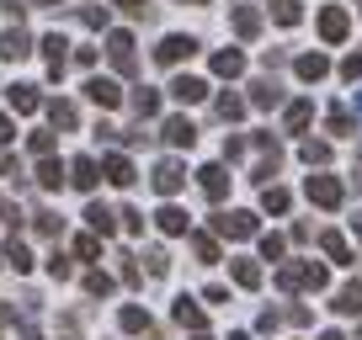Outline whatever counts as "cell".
Masks as SVG:
<instances>
[{"label": "cell", "mask_w": 362, "mask_h": 340, "mask_svg": "<svg viewBox=\"0 0 362 340\" xmlns=\"http://www.w3.org/2000/svg\"><path fill=\"white\" fill-rule=\"evenodd\" d=\"M325 282H330V272L320 261H298V266H283V272H277V287H283V293H320Z\"/></svg>", "instance_id": "cell-1"}, {"label": "cell", "mask_w": 362, "mask_h": 340, "mask_svg": "<svg viewBox=\"0 0 362 340\" xmlns=\"http://www.w3.org/2000/svg\"><path fill=\"white\" fill-rule=\"evenodd\" d=\"M304 192H309V202H315V207L336 213V207H341V197H346V186H341L336 176H309V186H304Z\"/></svg>", "instance_id": "cell-2"}, {"label": "cell", "mask_w": 362, "mask_h": 340, "mask_svg": "<svg viewBox=\"0 0 362 340\" xmlns=\"http://www.w3.org/2000/svg\"><path fill=\"white\" fill-rule=\"evenodd\" d=\"M197 54V37H181V32H170V37H160V48H155V64H181V59H192Z\"/></svg>", "instance_id": "cell-3"}, {"label": "cell", "mask_w": 362, "mask_h": 340, "mask_svg": "<svg viewBox=\"0 0 362 340\" xmlns=\"http://www.w3.org/2000/svg\"><path fill=\"white\" fill-rule=\"evenodd\" d=\"M181 186H187V170H181V159H160V165H155V192H160V197H176Z\"/></svg>", "instance_id": "cell-4"}, {"label": "cell", "mask_w": 362, "mask_h": 340, "mask_svg": "<svg viewBox=\"0 0 362 340\" xmlns=\"http://www.w3.org/2000/svg\"><path fill=\"white\" fill-rule=\"evenodd\" d=\"M197 186H203L208 202H224V197H229V170L224 165H203V170H197Z\"/></svg>", "instance_id": "cell-5"}, {"label": "cell", "mask_w": 362, "mask_h": 340, "mask_svg": "<svg viewBox=\"0 0 362 340\" xmlns=\"http://www.w3.org/2000/svg\"><path fill=\"white\" fill-rule=\"evenodd\" d=\"M346 32H351V16L341 11V6H325V11H320V37H325V43H346Z\"/></svg>", "instance_id": "cell-6"}, {"label": "cell", "mask_w": 362, "mask_h": 340, "mask_svg": "<svg viewBox=\"0 0 362 340\" xmlns=\"http://www.w3.org/2000/svg\"><path fill=\"white\" fill-rule=\"evenodd\" d=\"M214 229L229 234V239H250V234H256V213H218Z\"/></svg>", "instance_id": "cell-7"}, {"label": "cell", "mask_w": 362, "mask_h": 340, "mask_svg": "<svg viewBox=\"0 0 362 340\" xmlns=\"http://www.w3.org/2000/svg\"><path fill=\"white\" fill-rule=\"evenodd\" d=\"M170 96H176L181 107H197L208 96V80H197V75H176L170 80Z\"/></svg>", "instance_id": "cell-8"}, {"label": "cell", "mask_w": 362, "mask_h": 340, "mask_svg": "<svg viewBox=\"0 0 362 340\" xmlns=\"http://www.w3.org/2000/svg\"><path fill=\"white\" fill-rule=\"evenodd\" d=\"M107 54H112V64L123 69V75H134V69H139V59H134V37H128V32H112V37H107Z\"/></svg>", "instance_id": "cell-9"}, {"label": "cell", "mask_w": 362, "mask_h": 340, "mask_svg": "<svg viewBox=\"0 0 362 340\" xmlns=\"http://www.w3.org/2000/svg\"><path fill=\"white\" fill-rule=\"evenodd\" d=\"M86 96H90L96 107H107V112H112V107H123V91H117V80H102V75L86 80Z\"/></svg>", "instance_id": "cell-10"}, {"label": "cell", "mask_w": 362, "mask_h": 340, "mask_svg": "<svg viewBox=\"0 0 362 340\" xmlns=\"http://www.w3.org/2000/svg\"><path fill=\"white\" fill-rule=\"evenodd\" d=\"M160 133H165V144H176V149H192V144H197V128L187 123V117H165V128H160Z\"/></svg>", "instance_id": "cell-11"}, {"label": "cell", "mask_w": 362, "mask_h": 340, "mask_svg": "<svg viewBox=\"0 0 362 340\" xmlns=\"http://www.w3.org/2000/svg\"><path fill=\"white\" fill-rule=\"evenodd\" d=\"M102 176H107L112 186H134V181H139V176H134V159H128V154H107Z\"/></svg>", "instance_id": "cell-12"}, {"label": "cell", "mask_w": 362, "mask_h": 340, "mask_svg": "<svg viewBox=\"0 0 362 340\" xmlns=\"http://www.w3.org/2000/svg\"><path fill=\"white\" fill-rule=\"evenodd\" d=\"M69 181H75L80 192H96V181H102V170H96V159H90V154H80L75 165H69Z\"/></svg>", "instance_id": "cell-13"}, {"label": "cell", "mask_w": 362, "mask_h": 340, "mask_svg": "<svg viewBox=\"0 0 362 340\" xmlns=\"http://www.w3.org/2000/svg\"><path fill=\"white\" fill-rule=\"evenodd\" d=\"M0 54H6V59H27V54H33V37H27L22 27H6V37H0Z\"/></svg>", "instance_id": "cell-14"}, {"label": "cell", "mask_w": 362, "mask_h": 340, "mask_svg": "<svg viewBox=\"0 0 362 340\" xmlns=\"http://www.w3.org/2000/svg\"><path fill=\"white\" fill-rule=\"evenodd\" d=\"M117 218H123V213H112V207H102V202H90V207H86L90 234H112V229H117Z\"/></svg>", "instance_id": "cell-15"}, {"label": "cell", "mask_w": 362, "mask_h": 340, "mask_svg": "<svg viewBox=\"0 0 362 340\" xmlns=\"http://www.w3.org/2000/svg\"><path fill=\"white\" fill-rule=\"evenodd\" d=\"M240 69H245V54H240V48H218V54H214V75L235 80Z\"/></svg>", "instance_id": "cell-16"}, {"label": "cell", "mask_w": 362, "mask_h": 340, "mask_svg": "<svg viewBox=\"0 0 362 340\" xmlns=\"http://www.w3.org/2000/svg\"><path fill=\"white\" fill-rule=\"evenodd\" d=\"M293 69H298V80H309V85H315V80H325V75H330V59H325V54H304Z\"/></svg>", "instance_id": "cell-17"}, {"label": "cell", "mask_w": 362, "mask_h": 340, "mask_svg": "<svg viewBox=\"0 0 362 340\" xmlns=\"http://www.w3.org/2000/svg\"><path fill=\"white\" fill-rule=\"evenodd\" d=\"M155 224H160V234H187V229H192V218L181 213V207H160Z\"/></svg>", "instance_id": "cell-18"}, {"label": "cell", "mask_w": 362, "mask_h": 340, "mask_svg": "<svg viewBox=\"0 0 362 340\" xmlns=\"http://www.w3.org/2000/svg\"><path fill=\"white\" fill-rule=\"evenodd\" d=\"M320 245H325V255H330L336 266H351V245L336 234V229H325V234H320Z\"/></svg>", "instance_id": "cell-19"}, {"label": "cell", "mask_w": 362, "mask_h": 340, "mask_svg": "<svg viewBox=\"0 0 362 340\" xmlns=\"http://www.w3.org/2000/svg\"><path fill=\"white\" fill-rule=\"evenodd\" d=\"M229 22H235L240 37H256V32H261V11H256V6H235V16H229Z\"/></svg>", "instance_id": "cell-20"}, {"label": "cell", "mask_w": 362, "mask_h": 340, "mask_svg": "<svg viewBox=\"0 0 362 340\" xmlns=\"http://www.w3.org/2000/svg\"><path fill=\"white\" fill-rule=\"evenodd\" d=\"M176 324H187V329H203V324H208V314L192 303V298H176Z\"/></svg>", "instance_id": "cell-21"}, {"label": "cell", "mask_w": 362, "mask_h": 340, "mask_svg": "<svg viewBox=\"0 0 362 340\" xmlns=\"http://www.w3.org/2000/svg\"><path fill=\"white\" fill-rule=\"evenodd\" d=\"M6 96H11V107H16V112H37V107H43V96H37V85H11V91H6Z\"/></svg>", "instance_id": "cell-22"}, {"label": "cell", "mask_w": 362, "mask_h": 340, "mask_svg": "<svg viewBox=\"0 0 362 340\" xmlns=\"http://www.w3.org/2000/svg\"><path fill=\"white\" fill-rule=\"evenodd\" d=\"M250 102L256 107H277L283 102V85H277V80H256V85H250Z\"/></svg>", "instance_id": "cell-23"}, {"label": "cell", "mask_w": 362, "mask_h": 340, "mask_svg": "<svg viewBox=\"0 0 362 340\" xmlns=\"http://www.w3.org/2000/svg\"><path fill=\"white\" fill-rule=\"evenodd\" d=\"M336 314H362V282H346L336 293Z\"/></svg>", "instance_id": "cell-24"}, {"label": "cell", "mask_w": 362, "mask_h": 340, "mask_svg": "<svg viewBox=\"0 0 362 340\" xmlns=\"http://www.w3.org/2000/svg\"><path fill=\"white\" fill-rule=\"evenodd\" d=\"M37 186H43V192H59V186H64V165H59V159H43V165H37Z\"/></svg>", "instance_id": "cell-25"}, {"label": "cell", "mask_w": 362, "mask_h": 340, "mask_svg": "<svg viewBox=\"0 0 362 340\" xmlns=\"http://www.w3.org/2000/svg\"><path fill=\"white\" fill-rule=\"evenodd\" d=\"M309 117H315V107H309V102H293V107L283 112V123H288V133H304Z\"/></svg>", "instance_id": "cell-26"}, {"label": "cell", "mask_w": 362, "mask_h": 340, "mask_svg": "<svg viewBox=\"0 0 362 340\" xmlns=\"http://www.w3.org/2000/svg\"><path fill=\"white\" fill-rule=\"evenodd\" d=\"M117 324H123L128 335H144V329H149V314H144V308H139V303H128L123 314H117Z\"/></svg>", "instance_id": "cell-27"}, {"label": "cell", "mask_w": 362, "mask_h": 340, "mask_svg": "<svg viewBox=\"0 0 362 340\" xmlns=\"http://www.w3.org/2000/svg\"><path fill=\"white\" fill-rule=\"evenodd\" d=\"M48 123H54V128H75L80 123L75 102H48Z\"/></svg>", "instance_id": "cell-28"}, {"label": "cell", "mask_w": 362, "mask_h": 340, "mask_svg": "<svg viewBox=\"0 0 362 340\" xmlns=\"http://www.w3.org/2000/svg\"><path fill=\"white\" fill-rule=\"evenodd\" d=\"M229 272H235V282L250 287V293L261 287V266H256V261H229Z\"/></svg>", "instance_id": "cell-29"}, {"label": "cell", "mask_w": 362, "mask_h": 340, "mask_svg": "<svg viewBox=\"0 0 362 340\" xmlns=\"http://www.w3.org/2000/svg\"><path fill=\"white\" fill-rule=\"evenodd\" d=\"M272 16H277V27H298L304 6H298V0H272Z\"/></svg>", "instance_id": "cell-30"}, {"label": "cell", "mask_w": 362, "mask_h": 340, "mask_svg": "<svg viewBox=\"0 0 362 340\" xmlns=\"http://www.w3.org/2000/svg\"><path fill=\"white\" fill-rule=\"evenodd\" d=\"M6 261H11L16 272H33V255H27V245H22V239H16V234L6 239Z\"/></svg>", "instance_id": "cell-31"}, {"label": "cell", "mask_w": 362, "mask_h": 340, "mask_svg": "<svg viewBox=\"0 0 362 340\" xmlns=\"http://www.w3.org/2000/svg\"><path fill=\"white\" fill-rule=\"evenodd\" d=\"M261 207H267V213H288V207H293V197H288L283 186H267V192H261Z\"/></svg>", "instance_id": "cell-32"}, {"label": "cell", "mask_w": 362, "mask_h": 340, "mask_svg": "<svg viewBox=\"0 0 362 340\" xmlns=\"http://www.w3.org/2000/svg\"><path fill=\"white\" fill-rule=\"evenodd\" d=\"M192 250H197V261H203V266L218 261V239L214 234H192Z\"/></svg>", "instance_id": "cell-33"}, {"label": "cell", "mask_w": 362, "mask_h": 340, "mask_svg": "<svg viewBox=\"0 0 362 340\" xmlns=\"http://www.w3.org/2000/svg\"><path fill=\"white\" fill-rule=\"evenodd\" d=\"M75 255H80V261H96V255H102V234H80L75 239Z\"/></svg>", "instance_id": "cell-34"}, {"label": "cell", "mask_w": 362, "mask_h": 340, "mask_svg": "<svg viewBox=\"0 0 362 340\" xmlns=\"http://www.w3.org/2000/svg\"><path fill=\"white\" fill-rule=\"evenodd\" d=\"M325 128H330V133H351V112H346V107H330V117H325Z\"/></svg>", "instance_id": "cell-35"}, {"label": "cell", "mask_w": 362, "mask_h": 340, "mask_svg": "<svg viewBox=\"0 0 362 340\" xmlns=\"http://www.w3.org/2000/svg\"><path fill=\"white\" fill-rule=\"evenodd\" d=\"M283 250H288L283 234H261V255H267V261H283Z\"/></svg>", "instance_id": "cell-36"}, {"label": "cell", "mask_w": 362, "mask_h": 340, "mask_svg": "<svg viewBox=\"0 0 362 340\" xmlns=\"http://www.w3.org/2000/svg\"><path fill=\"white\" fill-rule=\"evenodd\" d=\"M86 293L90 298H107V293H112V277H107V272H90L86 277Z\"/></svg>", "instance_id": "cell-37"}, {"label": "cell", "mask_w": 362, "mask_h": 340, "mask_svg": "<svg viewBox=\"0 0 362 340\" xmlns=\"http://www.w3.org/2000/svg\"><path fill=\"white\" fill-rule=\"evenodd\" d=\"M134 112H139V117H155V112H160V96H155V91H139V96H134Z\"/></svg>", "instance_id": "cell-38"}, {"label": "cell", "mask_w": 362, "mask_h": 340, "mask_svg": "<svg viewBox=\"0 0 362 340\" xmlns=\"http://www.w3.org/2000/svg\"><path fill=\"white\" fill-rule=\"evenodd\" d=\"M240 112H245V102H240V96H218V117H224V123H235Z\"/></svg>", "instance_id": "cell-39"}, {"label": "cell", "mask_w": 362, "mask_h": 340, "mask_svg": "<svg viewBox=\"0 0 362 340\" xmlns=\"http://www.w3.org/2000/svg\"><path fill=\"white\" fill-rule=\"evenodd\" d=\"M298 154H304L309 165H325V159H330V144H315V138H309V144L298 149Z\"/></svg>", "instance_id": "cell-40"}, {"label": "cell", "mask_w": 362, "mask_h": 340, "mask_svg": "<svg viewBox=\"0 0 362 340\" xmlns=\"http://www.w3.org/2000/svg\"><path fill=\"white\" fill-rule=\"evenodd\" d=\"M144 261H149V277H165L170 272V255H165V250H149Z\"/></svg>", "instance_id": "cell-41"}, {"label": "cell", "mask_w": 362, "mask_h": 340, "mask_svg": "<svg viewBox=\"0 0 362 340\" xmlns=\"http://www.w3.org/2000/svg\"><path fill=\"white\" fill-rule=\"evenodd\" d=\"M27 149H33V154H54V133H33V138H27Z\"/></svg>", "instance_id": "cell-42"}, {"label": "cell", "mask_w": 362, "mask_h": 340, "mask_svg": "<svg viewBox=\"0 0 362 340\" xmlns=\"http://www.w3.org/2000/svg\"><path fill=\"white\" fill-rule=\"evenodd\" d=\"M80 22H86V27H107V6H86V11H80Z\"/></svg>", "instance_id": "cell-43"}, {"label": "cell", "mask_w": 362, "mask_h": 340, "mask_svg": "<svg viewBox=\"0 0 362 340\" xmlns=\"http://www.w3.org/2000/svg\"><path fill=\"white\" fill-rule=\"evenodd\" d=\"M341 80H362V54H351V59H341Z\"/></svg>", "instance_id": "cell-44"}, {"label": "cell", "mask_w": 362, "mask_h": 340, "mask_svg": "<svg viewBox=\"0 0 362 340\" xmlns=\"http://www.w3.org/2000/svg\"><path fill=\"white\" fill-rule=\"evenodd\" d=\"M123 229H128V234H144V213H134V207H123Z\"/></svg>", "instance_id": "cell-45"}, {"label": "cell", "mask_w": 362, "mask_h": 340, "mask_svg": "<svg viewBox=\"0 0 362 340\" xmlns=\"http://www.w3.org/2000/svg\"><path fill=\"white\" fill-rule=\"evenodd\" d=\"M48 272H54L59 282H64V277H69V255H59V250H54V255H48Z\"/></svg>", "instance_id": "cell-46"}, {"label": "cell", "mask_w": 362, "mask_h": 340, "mask_svg": "<svg viewBox=\"0 0 362 340\" xmlns=\"http://www.w3.org/2000/svg\"><path fill=\"white\" fill-rule=\"evenodd\" d=\"M37 234L54 239V234H59V218H54V213H37Z\"/></svg>", "instance_id": "cell-47"}, {"label": "cell", "mask_w": 362, "mask_h": 340, "mask_svg": "<svg viewBox=\"0 0 362 340\" xmlns=\"http://www.w3.org/2000/svg\"><path fill=\"white\" fill-rule=\"evenodd\" d=\"M224 159H245V138H224Z\"/></svg>", "instance_id": "cell-48"}, {"label": "cell", "mask_w": 362, "mask_h": 340, "mask_svg": "<svg viewBox=\"0 0 362 340\" xmlns=\"http://www.w3.org/2000/svg\"><path fill=\"white\" fill-rule=\"evenodd\" d=\"M117 261H123V282H128V287H139V266H134V255H117Z\"/></svg>", "instance_id": "cell-49"}, {"label": "cell", "mask_w": 362, "mask_h": 340, "mask_svg": "<svg viewBox=\"0 0 362 340\" xmlns=\"http://www.w3.org/2000/svg\"><path fill=\"white\" fill-rule=\"evenodd\" d=\"M117 6H123L128 16H144V11H149V0H117Z\"/></svg>", "instance_id": "cell-50"}, {"label": "cell", "mask_w": 362, "mask_h": 340, "mask_svg": "<svg viewBox=\"0 0 362 340\" xmlns=\"http://www.w3.org/2000/svg\"><path fill=\"white\" fill-rule=\"evenodd\" d=\"M16 138V128H11V117H0V144H11Z\"/></svg>", "instance_id": "cell-51"}, {"label": "cell", "mask_w": 362, "mask_h": 340, "mask_svg": "<svg viewBox=\"0 0 362 340\" xmlns=\"http://www.w3.org/2000/svg\"><path fill=\"white\" fill-rule=\"evenodd\" d=\"M0 176H22V170H16V159H11V154H0Z\"/></svg>", "instance_id": "cell-52"}, {"label": "cell", "mask_w": 362, "mask_h": 340, "mask_svg": "<svg viewBox=\"0 0 362 340\" xmlns=\"http://www.w3.org/2000/svg\"><path fill=\"white\" fill-rule=\"evenodd\" d=\"M351 234H357V245H362V218H351Z\"/></svg>", "instance_id": "cell-53"}, {"label": "cell", "mask_w": 362, "mask_h": 340, "mask_svg": "<svg viewBox=\"0 0 362 340\" xmlns=\"http://www.w3.org/2000/svg\"><path fill=\"white\" fill-rule=\"evenodd\" d=\"M176 6H208V0H176Z\"/></svg>", "instance_id": "cell-54"}, {"label": "cell", "mask_w": 362, "mask_h": 340, "mask_svg": "<svg viewBox=\"0 0 362 340\" xmlns=\"http://www.w3.org/2000/svg\"><path fill=\"white\" fill-rule=\"evenodd\" d=\"M33 6H59V0H33Z\"/></svg>", "instance_id": "cell-55"}, {"label": "cell", "mask_w": 362, "mask_h": 340, "mask_svg": "<svg viewBox=\"0 0 362 340\" xmlns=\"http://www.w3.org/2000/svg\"><path fill=\"white\" fill-rule=\"evenodd\" d=\"M0 319H11V308H6V303H0Z\"/></svg>", "instance_id": "cell-56"}, {"label": "cell", "mask_w": 362, "mask_h": 340, "mask_svg": "<svg viewBox=\"0 0 362 340\" xmlns=\"http://www.w3.org/2000/svg\"><path fill=\"white\" fill-rule=\"evenodd\" d=\"M320 340H341V335H336V329H330V335H320Z\"/></svg>", "instance_id": "cell-57"}, {"label": "cell", "mask_w": 362, "mask_h": 340, "mask_svg": "<svg viewBox=\"0 0 362 340\" xmlns=\"http://www.w3.org/2000/svg\"><path fill=\"white\" fill-rule=\"evenodd\" d=\"M229 340H250V335H229Z\"/></svg>", "instance_id": "cell-58"}, {"label": "cell", "mask_w": 362, "mask_h": 340, "mask_svg": "<svg viewBox=\"0 0 362 340\" xmlns=\"http://www.w3.org/2000/svg\"><path fill=\"white\" fill-rule=\"evenodd\" d=\"M197 340H208V335H203V329H197Z\"/></svg>", "instance_id": "cell-59"}, {"label": "cell", "mask_w": 362, "mask_h": 340, "mask_svg": "<svg viewBox=\"0 0 362 340\" xmlns=\"http://www.w3.org/2000/svg\"><path fill=\"white\" fill-rule=\"evenodd\" d=\"M357 6H362V0H357Z\"/></svg>", "instance_id": "cell-60"}]
</instances>
